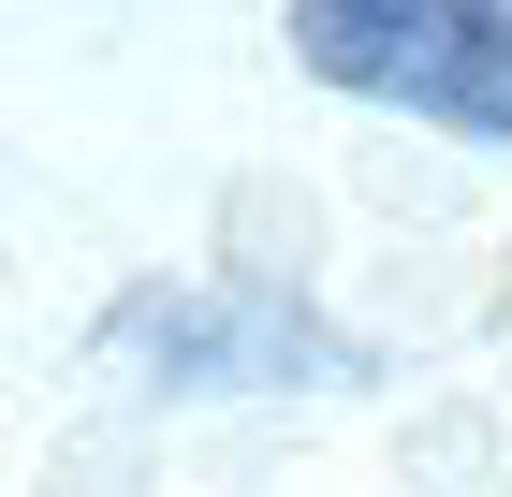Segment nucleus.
I'll list each match as a JSON object with an SVG mask.
<instances>
[{
  "label": "nucleus",
  "mask_w": 512,
  "mask_h": 497,
  "mask_svg": "<svg viewBox=\"0 0 512 497\" xmlns=\"http://www.w3.org/2000/svg\"><path fill=\"white\" fill-rule=\"evenodd\" d=\"M278 30L352 103L439 117L454 147H512V0H293Z\"/></svg>",
  "instance_id": "obj_1"
},
{
  "label": "nucleus",
  "mask_w": 512,
  "mask_h": 497,
  "mask_svg": "<svg viewBox=\"0 0 512 497\" xmlns=\"http://www.w3.org/2000/svg\"><path fill=\"white\" fill-rule=\"evenodd\" d=\"M118 337H147L191 395H249L278 366H337V337H308L293 307H249V293H147V307H118Z\"/></svg>",
  "instance_id": "obj_2"
}]
</instances>
